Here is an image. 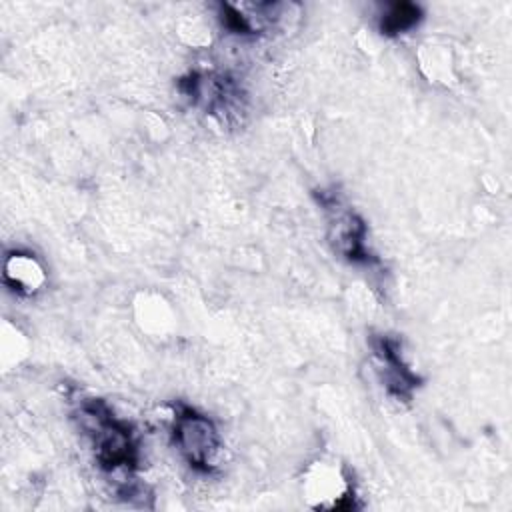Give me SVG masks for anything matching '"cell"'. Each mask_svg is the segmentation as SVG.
Returning <instances> with one entry per match:
<instances>
[{
	"label": "cell",
	"mask_w": 512,
	"mask_h": 512,
	"mask_svg": "<svg viewBox=\"0 0 512 512\" xmlns=\"http://www.w3.org/2000/svg\"><path fill=\"white\" fill-rule=\"evenodd\" d=\"M76 418L88 436L98 466L112 476H130L140 462V448L134 428L118 418L102 400H82Z\"/></svg>",
	"instance_id": "1"
},
{
	"label": "cell",
	"mask_w": 512,
	"mask_h": 512,
	"mask_svg": "<svg viewBox=\"0 0 512 512\" xmlns=\"http://www.w3.org/2000/svg\"><path fill=\"white\" fill-rule=\"evenodd\" d=\"M172 436L178 452L194 470H216L222 454V438L206 414L194 408H180L172 420Z\"/></svg>",
	"instance_id": "2"
},
{
	"label": "cell",
	"mask_w": 512,
	"mask_h": 512,
	"mask_svg": "<svg viewBox=\"0 0 512 512\" xmlns=\"http://www.w3.org/2000/svg\"><path fill=\"white\" fill-rule=\"evenodd\" d=\"M302 494L314 510L358 508L354 482L346 468L334 460H316L304 470Z\"/></svg>",
	"instance_id": "3"
},
{
	"label": "cell",
	"mask_w": 512,
	"mask_h": 512,
	"mask_svg": "<svg viewBox=\"0 0 512 512\" xmlns=\"http://www.w3.org/2000/svg\"><path fill=\"white\" fill-rule=\"evenodd\" d=\"M372 354L378 378L388 390V394L396 396L398 400H408L414 388H418L420 380L402 358L398 342L388 336H378L372 342Z\"/></svg>",
	"instance_id": "4"
},
{
	"label": "cell",
	"mask_w": 512,
	"mask_h": 512,
	"mask_svg": "<svg viewBox=\"0 0 512 512\" xmlns=\"http://www.w3.org/2000/svg\"><path fill=\"white\" fill-rule=\"evenodd\" d=\"M330 242L334 250L350 262H370L366 226L358 214L350 210H334L330 220Z\"/></svg>",
	"instance_id": "5"
},
{
	"label": "cell",
	"mask_w": 512,
	"mask_h": 512,
	"mask_svg": "<svg viewBox=\"0 0 512 512\" xmlns=\"http://www.w3.org/2000/svg\"><path fill=\"white\" fill-rule=\"evenodd\" d=\"M4 282L18 294L30 296L46 282L42 264L30 252H12L4 260Z\"/></svg>",
	"instance_id": "6"
},
{
	"label": "cell",
	"mask_w": 512,
	"mask_h": 512,
	"mask_svg": "<svg viewBox=\"0 0 512 512\" xmlns=\"http://www.w3.org/2000/svg\"><path fill=\"white\" fill-rule=\"evenodd\" d=\"M420 8L416 4H392L380 18V28L384 34H402L414 28L420 20Z\"/></svg>",
	"instance_id": "7"
}]
</instances>
